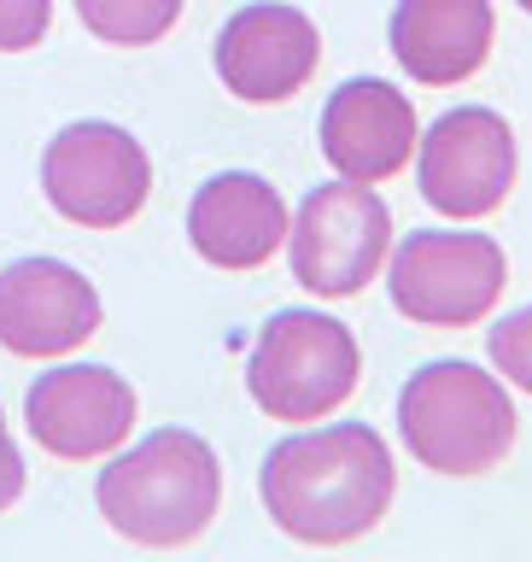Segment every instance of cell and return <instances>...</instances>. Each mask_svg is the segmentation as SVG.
<instances>
[{"mask_svg":"<svg viewBox=\"0 0 532 562\" xmlns=\"http://www.w3.org/2000/svg\"><path fill=\"white\" fill-rule=\"evenodd\" d=\"M263 509L298 544H351L375 533L393 509L398 469L386 439L369 422L305 428L263 457L258 474Z\"/></svg>","mask_w":532,"mask_h":562,"instance_id":"obj_1","label":"cell"},{"mask_svg":"<svg viewBox=\"0 0 532 562\" xmlns=\"http://www.w3.org/2000/svg\"><path fill=\"white\" fill-rule=\"evenodd\" d=\"M105 527L147 551H182L217 521L223 463L193 428H152L135 451H117L94 481Z\"/></svg>","mask_w":532,"mask_h":562,"instance_id":"obj_2","label":"cell"},{"mask_svg":"<svg viewBox=\"0 0 532 562\" xmlns=\"http://www.w3.org/2000/svg\"><path fill=\"white\" fill-rule=\"evenodd\" d=\"M398 434L416 463L433 474H491L516 451L521 416L498 375L463 358H439L404 381Z\"/></svg>","mask_w":532,"mask_h":562,"instance_id":"obj_3","label":"cell"},{"mask_svg":"<svg viewBox=\"0 0 532 562\" xmlns=\"http://www.w3.org/2000/svg\"><path fill=\"white\" fill-rule=\"evenodd\" d=\"M358 381L363 351L322 311H275L246 363V393L270 422H322L358 393Z\"/></svg>","mask_w":532,"mask_h":562,"instance_id":"obj_4","label":"cell"},{"mask_svg":"<svg viewBox=\"0 0 532 562\" xmlns=\"http://www.w3.org/2000/svg\"><path fill=\"white\" fill-rule=\"evenodd\" d=\"M293 281L316 299H351L381 276L393 252V211L369 182H328L310 188L287 228Z\"/></svg>","mask_w":532,"mask_h":562,"instance_id":"obj_5","label":"cell"},{"mask_svg":"<svg viewBox=\"0 0 532 562\" xmlns=\"http://www.w3.org/2000/svg\"><path fill=\"white\" fill-rule=\"evenodd\" d=\"M393 305L421 328H474L509 288L503 246L491 235H456V228H421L404 235L393 252Z\"/></svg>","mask_w":532,"mask_h":562,"instance_id":"obj_6","label":"cell"},{"mask_svg":"<svg viewBox=\"0 0 532 562\" xmlns=\"http://www.w3.org/2000/svg\"><path fill=\"white\" fill-rule=\"evenodd\" d=\"M42 188L47 205L77 228H123L140 217L152 193V158L147 147L105 117L65 123L42 153Z\"/></svg>","mask_w":532,"mask_h":562,"instance_id":"obj_7","label":"cell"},{"mask_svg":"<svg viewBox=\"0 0 532 562\" xmlns=\"http://www.w3.org/2000/svg\"><path fill=\"white\" fill-rule=\"evenodd\" d=\"M416 182L439 217H491L509 188H516L521 153H516V130L503 112L491 105H456L416 140Z\"/></svg>","mask_w":532,"mask_h":562,"instance_id":"obj_8","label":"cell"},{"mask_svg":"<svg viewBox=\"0 0 532 562\" xmlns=\"http://www.w3.org/2000/svg\"><path fill=\"white\" fill-rule=\"evenodd\" d=\"M135 386L105 363H59L30 381L24 428L42 451L65 463H94L112 457L135 428Z\"/></svg>","mask_w":532,"mask_h":562,"instance_id":"obj_9","label":"cell"},{"mask_svg":"<svg viewBox=\"0 0 532 562\" xmlns=\"http://www.w3.org/2000/svg\"><path fill=\"white\" fill-rule=\"evenodd\" d=\"M322 65V35L298 7L258 0L240 7L217 35V77L246 105H281L316 77Z\"/></svg>","mask_w":532,"mask_h":562,"instance_id":"obj_10","label":"cell"},{"mask_svg":"<svg viewBox=\"0 0 532 562\" xmlns=\"http://www.w3.org/2000/svg\"><path fill=\"white\" fill-rule=\"evenodd\" d=\"M100 334V293L65 258H18L0 270V346L12 358H65Z\"/></svg>","mask_w":532,"mask_h":562,"instance_id":"obj_11","label":"cell"},{"mask_svg":"<svg viewBox=\"0 0 532 562\" xmlns=\"http://www.w3.org/2000/svg\"><path fill=\"white\" fill-rule=\"evenodd\" d=\"M416 140H421V123L410 94H398L381 77L340 82L322 105V158L346 182H369V188L393 182L410 165Z\"/></svg>","mask_w":532,"mask_h":562,"instance_id":"obj_12","label":"cell"},{"mask_svg":"<svg viewBox=\"0 0 532 562\" xmlns=\"http://www.w3.org/2000/svg\"><path fill=\"white\" fill-rule=\"evenodd\" d=\"M287 200L252 170L211 176L188 205V240L211 270H258L287 246Z\"/></svg>","mask_w":532,"mask_h":562,"instance_id":"obj_13","label":"cell"},{"mask_svg":"<svg viewBox=\"0 0 532 562\" xmlns=\"http://www.w3.org/2000/svg\"><path fill=\"white\" fill-rule=\"evenodd\" d=\"M491 0H398L393 59L421 88H456L491 59Z\"/></svg>","mask_w":532,"mask_h":562,"instance_id":"obj_14","label":"cell"},{"mask_svg":"<svg viewBox=\"0 0 532 562\" xmlns=\"http://www.w3.org/2000/svg\"><path fill=\"white\" fill-rule=\"evenodd\" d=\"M77 18L112 47H152L176 30L182 0H77Z\"/></svg>","mask_w":532,"mask_h":562,"instance_id":"obj_15","label":"cell"},{"mask_svg":"<svg viewBox=\"0 0 532 562\" xmlns=\"http://www.w3.org/2000/svg\"><path fill=\"white\" fill-rule=\"evenodd\" d=\"M486 346H491V369H498L503 381H516L532 398V305L509 311L503 323L486 334Z\"/></svg>","mask_w":532,"mask_h":562,"instance_id":"obj_16","label":"cell"},{"mask_svg":"<svg viewBox=\"0 0 532 562\" xmlns=\"http://www.w3.org/2000/svg\"><path fill=\"white\" fill-rule=\"evenodd\" d=\"M47 24H53V0H0V53L42 47Z\"/></svg>","mask_w":532,"mask_h":562,"instance_id":"obj_17","label":"cell"},{"mask_svg":"<svg viewBox=\"0 0 532 562\" xmlns=\"http://www.w3.org/2000/svg\"><path fill=\"white\" fill-rule=\"evenodd\" d=\"M24 481H30V469H24V457H18V446H12L7 411H0V509H12L18 498H24Z\"/></svg>","mask_w":532,"mask_h":562,"instance_id":"obj_18","label":"cell"},{"mask_svg":"<svg viewBox=\"0 0 532 562\" xmlns=\"http://www.w3.org/2000/svg\"><path fill=\"white\" fill-rule=\"evenodd\" d=\"M521 12H532V0H521Z\"/></svg>","mask_w":532,"mask_h":562,"instance_id":"obj_19","label":"cell"}]
</instances>
